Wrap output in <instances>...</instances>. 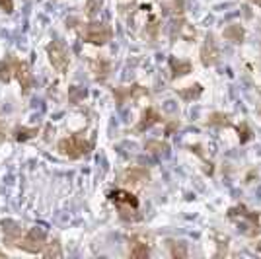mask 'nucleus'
<instances>
[{"mask_svg":"<svg viewBox=\"0 0 261 259\" xmlns=\"http://www.w3.org/2000/svg\"><path fill=\"white\" fill-rule=\"evenodd\" d=\"M228 218L236 222H244V234L246 236H259L261 234V211L251 213L246 206H234L228 211Z\"/></svg>","mask_w":261,"mask_h":259,"instance_id":"obj_1","label":"nucleus"},{"mask_svg":"<svg viewBox=\"0 0 261 259\" xmlns=\"http://www.w3.org/2000/svg\"><path fill=\"white\" fill-rule=\"evenodd\" d=\"M47 244V234L41 228H28L23 230V234L18 238V242L14 244V248L23 249L28 253H41Z\"/></svg>","mask_w":261,"mask_h":259,"instance_id":"obj_2","label":"nucleus"},{"mask_svg":"<svg viewBox=\"0 0 261 259\" xmlns=\"http://www.w3.org/2000/svg\"><path fill=\"white\" fill-rule=\"evenodd\" d=\"M57 150L61 152L63 156H66V158L76 160V158L86 156L88 152L92 150V142L86 141V139H84V137H80V135H72V137L61 139L59 144H57Z\"/></svg>","mask_w":261,"mask_h":259,"instance_id":"obj_3","label":"nucleus"},{"mask_svg":"<svg viewBox=\"0 0 261 259\" xmlns=\"http://www.w3.org/2000/svg\"><path fill=\"white\" fill-rule=\"evenodd\" d=\"M111 37H113V32H111V28H109L108 23H98V22H92V23H86L84 25V30H82V39L90 45H106L108 41H111Z\"/></svg>","mask_w":261,"mask_h":259,"instance_id":"obj_4","label":"nucleus"},{"mask_svg":"<svg viewBox=\"0 0 261 259\" xmlns=\"http://www.w3.org/2000/svg\"><path fill=\"white\" fill-rule=\"evenodd\" d=\"M47 57H49V61H51V65H53V68L57 72L65 74L66 70H68V66H70V55L66 51L65 43L51 41V43L47 45Z\"/></svg>","mask_w":261,"mask_h":259,"instance_id":"obj_5","label":"nucleus"},{"mask_svg":"<svg viewBox=\"0 0 261 259\" xmlns=\"http://www.w3.org/2000/svg\"><path fill=\"white\" fill-rule=\"evenodd\" d=\"M12 63H14V78L18 80V84L22 88V94H30L33 84V76L30 70V65L25 61H20L16 57H12Z\"/></svg>","mask_w":261,"mask_h":259,"instance_id":"obj_6","label":"nucleus"},{"mask_svg":"<svg viewBox=\"0 0 261 259\" xmlns=\"http://www.w3.org/2000/svg\"><path fill=\"white\" fill-rule=\"evenodd\" d=\"M148 179H150L148 170L139 168V166L129 168V170H125V172L121 173V184H125V185H144V184H148Z\"/></svg>","mask_w":261,"mask_h":259,"instance_id":"obj_7","label":"nucleus"},{"mask_svg":"<svg viewBox=\"0 0 261 259\" xmlns=\"http://www.w3.org/2000/svg\"><path fill=\"white\" fill-rule=\"evenodd\" d=\"M109 201L115 203L117 206H133V209H139V199L130 191H125V189H115L108 195Z\"/></svg>","mask_w":261,"mask_h":259,"instance_id":"obj_8","label":"nucleus"},{"mask_svg":"<svg viewBox=\"0 0 261 259\" xmlns=\"http://www.w3.org/2000/svg\"><path fill=\"white\" fill-rule=\"evenodd\" d=\"M218 61V47L213 39V35H208L207 41L201 47V63L205 66H213Z\"/></svg>","mask_w":261,"mask_h":259,"instance_id":"obj_9","label":"nucleus"},{"mask_svg":"<svg viewBox=\"0 0 261 259\" xmlns=\"http://www.w3.org/2000/svg\"><path fill=\"white\" fill-rule=\"evenodd\" d=\"M146 94L148 92L142 86H129V88H117V90H113V96L117 97L119 106H123L127 99H137V97L146 96Z\"/></svg>","mask_w":261,"mask_h":259,"instance_id":"obj_10","label":"nucleus"},{"mask_svg":"<svg viewBox=\"0 0 261 259\" xmlns=\"http://www.w3.org/2000/svg\"><path fill=\"white\" fill-rule=\"evenodd\" d=\"M0 226H2V232H4V240H6L10 246H14V244L18 242V238L23 234V230L20 228V224L14 222V220H2Z\"/></svg>","mask_w":261,"mask_h":259,"instance_id":"obj_11","label":"nucleus"},{"mask_svg":"<svg viewBox=\"0 0 261 259\" xmlns=\"http://www.w3.org/2000/svg\"><path fill=\"white\" fill-rule=\"evenodd\" d=\"M160 121H162V115H160L156 109H154V108H146L144 111H142V117H141V121H139V125H137V131L141 133V131L150 129L152 125L160 123Z\"/></svg>","mask_w":261,"mask_h":259,"instance_id":"obj_12","label":"nucleus"},{"mask_svg":"<svg viewBox=\"0 0 261 259\" xmlns=\"http://www.w3.org/2000/svg\"><path fill=\"white\" fill-rule=\"evenodd\" d=\"M130 257H137V259H144L150 255V246L141 240V238H135L133 240V246H130V251H129Z\"/></svg>","mask_w":261,"mask_h":259,"instance_id":"obj_13","label":"nucleus"},{"mask_svg":"<svg viewBox=\"0 0 261 259\" xmlns=\"http://www.w3.org/2000/svg\"><path fill=\"white\" fill-rule=\"evenodd\" d=\"M170 68H172V78H181L193 70L189 61H179V59H170Z\"/></svg>","mask_w":261,"mask_h":259,"instance_id":"obj_14","label":"nucleus"},{"mask_svg":"<svg viewBox=\"0 0 261 259\" xmlns=\"http://www.w3.org/2000/svg\"><path fill=\"white\" fill-rule=\"evenodd\" d=\"M109 65L108 61H103V59H96V61H92V72L96 76V80H106L109 74Z\"/></svg>","mask_w":261,"mask_h":259,"instance_id":"obj_15","label":"nucleus"},{"mask_svg":"<svg viewBox=\"0 0 261 259\" xmlns=\"http://www.w3.org/2000/svg\"><path fill=\"white\" fill-rule=\"evenodd\" d=\"M14 78V63H12V57L0 61V82H10Z\"/></svg>","mask_w":261,"mask_h":259,"instance_id":"obj_16","label":"nucleus"},{"mask_svg":"<svg viewBox=\"0 0 261 259\" xmlns=\"http://www.w3.org/2000/svg\"><path fill=\"white\" fill-rule=\"evenodd\" d=\"M41 255L45 257H63V249H61V242L55 238L49 244H45V249L41 251Z\"/></svg>","mask_w":261,"mask_h":259,"instance_id":"obj_17","label":"nucleus"},{"mask_svg":"<svg viewBox=\"0 0 261 259\" xmlns=\"http://www.w3.org/2000/svg\"><path fill=\"white\" fill-rule=\"evenodd\" d=\"M177 94L184 97L185 101H191V99H197V97L203 94V88H201V84H193V86H187V88L177 90Z\"/></svg>","mask_w":261,"mask_h":259,"instance_id":"obj_18","label":"nucleus"},{"mask_svg":"<svg viewBox=\"0 0 261 259\" xmlns=\"http://www.w3.org/2000/svg\"><path fill=\"white\" fill-rule=\"evenodd\" d=\"M144 148L150 152V154H154V156H166L170 146L162 141H148L144 144Z\"/></svg>","mask_w":261,"mask_h":259,"instance_id":"obj_19","label":"nucleus"},{"mask_svg":"<svg viewBox=\"0 0 261 259\" xmlns=\"http://www.w3.org/2000/svg\"><path fill=\"white\" fill-rule=\"evenodd\" d=\"M224 37L232 41V43H242V39H244V30L240 28V25H230L224 30Z\"/></svg>","mask_w":261,"mask_h":259,"instance_id":"obj_20","label":"nucleus"},{"mask_svg":"<svg viewBox=\"0 0 261 259\" xmlns=\"http://www.w3.org/2000/svg\"><path fill=\"white\" fill-rule=\"evenodd\" d=\"M168 248H170V255L172 257H187V248H185L184 242L168 240Z\"/></svg>","mask_w":261,"mask_h":259,"instance_id":"obj_21","label":"nucleus"},{"mask_svg":"<svg viewBox=\"0 0 261 259\" xmlns=\"http://www.w3.org/2000/svg\"><path fill=\"white\" fill-rule=\"evenodd\" d=\"M39 133L37 127H33V129H28V127H18V129L14 131V139L16 141H28V139H32Z\"/></svg>","mask_w":261,"mask_h":259,"instance_id":"obj_22","label":"nucleus"},{"mask_svg":"<svg viewBox=\"0 0 261 259\" xmlns=\"http://www.w3.org/2000/svg\"><path fill=\"white\" fill-rule=\"evenodd\" d=\"M208 125H230V119L224 113H213L208 117Z\"/></svg>","mask_w":261,"mask_h":259,"instance_id":"obj_23","label":"nucleus"},{"mask_svg":"<svg viewBox=\"0 0 261 259\" xmlns=\"http://www.w3.org/2000/svg\"><path fill=\"white\" fill-rule=\"evenodd\" d=\"M238 133H240V142H248L250 141V129H248V125L246 123H242L238 127Z\"/></svg>","mask_w":261,"mask_h":259,"instance_id":"obj_24","label":"nucleus"},{"mask_svg":"<svg viewBox=\"0 0 261 259\" xmlns=\"http://www.w3.org/2000/svg\"><path fill=\"white\" fill-rule=\"evenodd\" d=\"M0 10L12 14L14 12V0H0Z\"/></svg>","mask_w":261,"mask_h":259,"instance_id":"obj_25","label":"nucleus"},{"mask_svg":"<svg viewBox=\"0 0 261 259\" xmlns=\"http://www.w3.org/2000/svg\"><path fill=\"white\" fill-rule=\"evenodd\" d=\"M4 139H6V131L2 127V121H0V141H4Z\"/></svg>","mask_w":261,"mask_h":259,"instance_id":"obj_26","label":"nucleus"},{"mask_svg":"<svg viewBox=\"0 0 261 259\" xmlns=\"http://www.w3.org/2000/svg\"><path fill=\"white\" fill-rule=\"evenodd\" d=\"M251 4H255V6H261V0H250Z\"/></svg>","mask_w":261,"mask_h":259,"instance_id":"obj_27","label":"nucleus"},{"mask_svg":"<svg viewBox=\"0 0 261 259\" xmlns=\"http://www.w3.org/2000/svg\"><path fill=\"white\" fill-rule=\"evenodd\" d=\"M2 257H6V253H4L2 249H0V259H2Z\"/></svg>","mask_w":261,"mask_h":259,"instance_id":"obj_28","label":"nucleus"},{"mask_svg":"<svg viewBox=\"0 0 261 259\" xmlns=\"http://www.w3.org/2000/svg\"><path fill=\"white\" fill-rule=\"evenodd\" d=\"M259 251H261V244H259Z\"/></svg>","mask_w":261,"mask_h":259,"instance_id":"obj_29","label":"nucleus"},{"mask_svg":"<svg viewBox=\"0 0 261 259\" xmlns=\"http://www.w3.org/2000/svg\"><path fill=\"white\" fill-rule=\"evenodd\" d=\"M259 115H261V109H259Z\"/></svg>","mask_w":261,"mask_h":259,"instance_id":"obj_30","label":"nucleus"}]
</instances>
